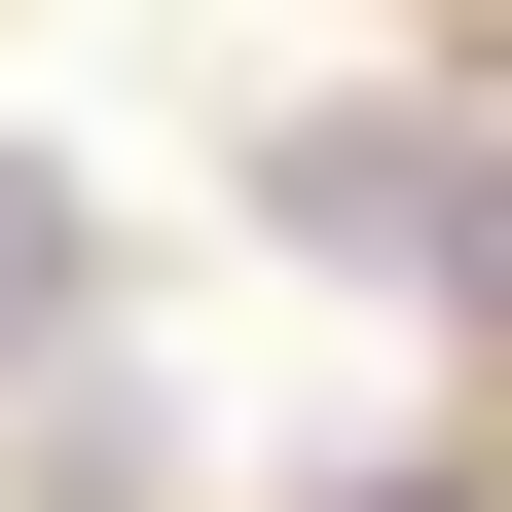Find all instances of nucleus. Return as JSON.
<instances>
[{"mask_svg":"<svg viewBox=\"0 0 512 512\" xmlns=\"http://www.w3.org/2000/svg\"><path fill=\"white\" fill-rule=\"evenodd\" d=\"M256 220H293V256H366V293H439V220H476V110H293V147H256Z\"/></svg>","mask_w":512,"mask_h":512,"instance_id":"1","label":"nucleus"},{"mask_svg":"<svg viewBox=\"0 0 512 512\" xmlns=\"http://www.w3.org/2000/svg\"><path fill=\"white\" fill-rule=\"evenodd\" d=\"M37 366H110V183L0 110V403H37Z\"/></svg>","mask_w":512,"mask_h":512,"instance_id":"2","label":"nucleus"},{"mask_svg":"<svg viewBox=\"0 0 512 512\" xmlns=\"http://www.w3.org/2000/svg\"><path fill=\"white\" fill-rule=\"evenodd\" d=\"M0 439H37V512H183V403H110V366H37Z\"/></svg>","mask_w":512,"mask_h":512,"instance_id":"3","label":"nucleus"},{"mask_svg":"<svg viewBox=\"0 0 512 512\" xmlns=\"http://www.w3.org/2000/svg\"><path fill=\"white\" fill-rule=\"evenodd\" d=\"M439 366H512V147H476V220H439Z\"/></svg>","mask_w":512,"mask_h":512,"instance_id":"4","label":"nucleus"}]
</instances>
